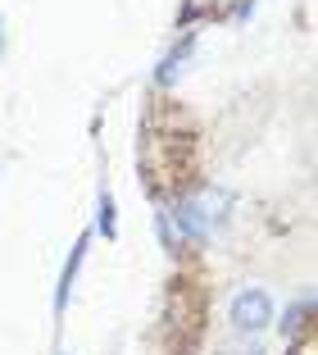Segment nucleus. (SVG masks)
<instances>
[{
	"instance_id": "1",
	"label": "nucleus",
	"mask_w": 318,
	"mask_h": 355,
	"mask_svg": "<svg viewBox=\"0 0 318 355\" xmlns=\"http://www.w3.org/2000/svg\"><path fill=\"white\" fill-rule=\"evenodd\" d=\"M273 319H277V310H273V296H268L264 287H241V292L232 296V305H227V324H232L236 337L268 333Z\"/></svg>"
},
{
	"instance_id": "2",
	"label": "nucleus",
	"mask_w": 318,
	"mask_h": 355,
	"mask_svg": "<svg viewBox=\"0 0 318 355\" xmlns=\"http://www.w3.org/2000/svg\"><path fill=\"white\" fill-rule=\"evenodd\" d=\"M87 246H91V232H78L69 260H64V269H60V282H55V319H64V310H69V301H73L78 273H82V264H87Z\"/></svg>"
},
{
	"instance_id": "3",
	"label": "nucleus",
	"mask_w": 318,
	"mask_h": 355,
	"mask_svg": "<svg viewBox=\"0 0 318 355\" xmlns=\"http://www.w3.org/2000/svg\"><path fill=\"white\" fill-rule=\"evenodd\" d=\"M191 51H195V32H191V28H182V37L168 46V55L154 64V87H173L177 78L186 73V60H191Z\"/></svg>"
},
{
	"instance_id": "4",
	"label": "nucleus",
	"mask_w": 318,
	"mask_h": 355,
	"mask_svg": "<svg viewBox=\"0 0 318 355\" xmlns=\"http://www.w3.org/2000/svg\"><path fill=\"white\" fill-rule=\"evenodd\" d=\"M273 328L282 333V342H300V337L314 333V301L309 296H300V301H291L287 310H282V319H273Z\"/></svg>"
},
{
	"instance_id": "5",
	"label": "nucleus",
	"mask_w": 318,
	"mask_h": 355,
	"mask_svg": "<svg viewBox=\"0 0 318 355\" xmlns=\"http://www.w3.org/2000/svg\"><path fill=\"white\" fill-rule=\"evenodd\" d=\"M96 232L105 241H118V205H114L109 187H100V196H96Z\"/></svg>"
},
{
	"instance_id": "6",
	"label": "nucleus",
	"mask_w": 318,
	"mask_h": 355,
	"mask_svg": "<svg viewBox=\"0 0 318 355\" xmlns=\"http://www.w3.org/2000/svg\"><path fill=\"white\" fill-rule=\"evenodd\" d=\"M154 237H159V246H164L168 255L182 251V241H177V228H173V219H168V205H164V200L154 205Z\"/></svg>"
},
{
	"instance_id": "7",
	"label": "nucleus",
	"mask_w": 318,
	"mask_h": 355,
	"mask_svg": "<svg viewBox=\"0 0 318 355\" xmlns=\"http://www.w3.org/2000/svg\"><path fill=\"white\" fill-rule=\"evenodd\" d=\"M218 355H268L259 337H236L232 346H218Z\"/></svg>"
},
{
	"instance_id": "8",
	"label": "nucleus",
	"mask_w": 318,
	"mask_h": 355,
	"mask_svg": "<svg viewBox=\"0 0 318 355\" xmlns=\"http://www.w3.org/2000/svg\"><path fill=\"white\" fill-rule=\"evenodd\" d=\"M0 55H5V19H0Z\"/></svg>"
},
{
	"instance_id": "9",
	"label": "nucleus",
	"mask_w": 318,
	"mask_h": 355,
	"mask_svg": "<svg viewBox=\"0 0 318 355\" xmlns=\"http://www.w3.org/2000/svg\"><path fill=\"white\" fill-rule=\"evenodd\" d=\"M191 5H209V0H191Z\"/></svg>"
},
{
	"instance_id": "10",
	"label": "nucleus",
	"mask_w": 318,
	"mask_h": 355,
	"mask_svg": "<svg viewBox=\"0 0 318 355\" xmlns=\"http://www.w3.org/2000/svg\"><path fill=\"white\" fill-rule=\"evenodd\" d=\"M60 355H73V351H60Z\"/></svg>"
}]
</instances>
